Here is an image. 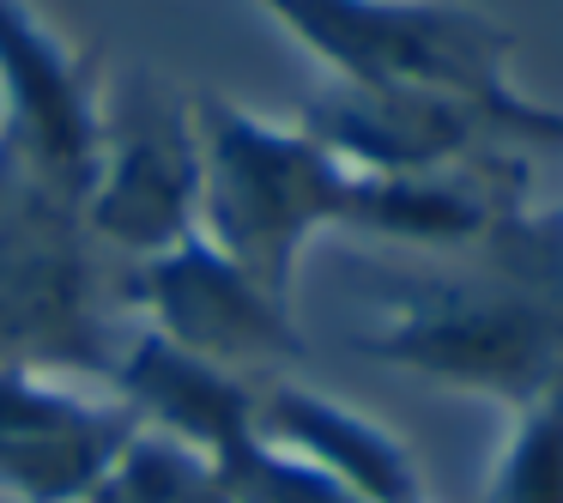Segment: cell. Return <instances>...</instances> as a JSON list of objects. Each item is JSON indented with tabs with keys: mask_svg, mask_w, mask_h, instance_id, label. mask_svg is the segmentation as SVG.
Segmentation results:
<instances>
[{
	"mask_svg": "<svg viewBox=\"0 0 563 503\" xmlns=\"http://www.w3.org/2000/svg\"><path fill=\"white\" fill-rule=\"evenodd\" d=\"M357 352L418 382L521 406L563 376V207H515L442 273H406Z\"/></svg>",
	"mask_w": 563,
	"mask_h": 503,
	"instance_id": "cell-1",
	"label": "cell"
},
{
	"mask_svg": "<svg viewBox=\"0 0 563 503\" xmlns=\"http://www.w3.org/2000/svg\"><path fill=\"white\" fill-rule=\"evenodd\" d=\"M98 164L25 140L0 122V370L110 376L98 237L86 200Z\"/></svg>",
	"mask_w": 563,
	"mask_h": 503,
	"instance_id": "cell-2",
	"label": "cell"
},
{
	"mask_svg": "<svg viewBox=\"0 0 563 503\" xmlns=\"http://www.w3.org/2000/svg\"><path fill=\"white\" fill-rule=\"evenodd\" d=\"M333 86L437 91L497 116L527 152H563V110L515 79V31L466 0H255Z\"/></svg>",
	"mask_w": 563,
	"mask_h": 503,
	"instance_id": "cell-3",
	"label": "cell"
},
{
	"mask_svg": "<svg viewBox=\"0 0 563 503\" xmlns=\"http://www.w3.org/2000/svg\"><path fill=\"white\" fill-rule=\"evenodd\" d=\"M200 128V237L255 285L291 304L297 261L321 231H364L369 176L316 134L279 128L224 91H195Z\"/></svg>",
	"mask_w": 563,
	"mask_h": 503,
	"instance_id": "cell-4",
	"label": "cell"
},
{
	"mask_svg": "<svg viewBox=\"0 0 563 503\" xmlns=\"http://www.w3.org/2000/svg\"><path fill=\"white\" fill-rule=\"evenodd\" d=\"M98 249L128 261L200 237V128L195 91H176L152 67L103 79V146L86 200Z\"/></svg>",
	"mask_w": 563,
	"mask_h": 503,
	"instance_id": "cell-5",
	"label": "cell"
},
{
	"mask_svg": "<svg viewBox=\"0 0 563 503\" xmlns=\"http://www.w3.org/2000/svg\"><path fill=\"white\" fill-rule=\"evenodd\" d=\"M115 297L146 316V333L231 370V376L273 382L285 364L309 358V340L297 328L291 304L273 297L267 285H255L207 237H188L164 255L128 261Z\"/></svg>",
	"mask_w": 563,
	"mask_h": 503,
	"instance_id": "cell-6",
	"label": "cell"
},
{
	"mask_svg": "<svg viewBox=\"0 0 563 503\" xmlns=\"http://www.w3.org/2000/svg\"><path fill=\"white\" fill-rule=\"evenodd\" d=\"M297 128L364 176H466L533 158L497 116L437 91H364L328 79L316 98H303Z\"/></svg>",
	"mask_w": 563,
	"mask_h": 503,
	"instance_id": "cell-7",
	"label": "cell"
},
{
	"mask_svg": "<svg viewBox=\"0 0 563 503\" xmlns=\"http://www.w3.org/2000/svg\"><path fill=\"white\" fill-rule=\"evenodd\" d=\"M134 430L122 401H86L43 370H0V491L19 503H79Z\"/></svg>",
	"mask_w": 563,
	"mask_h": 503,
	"instance_id": "cell-8",
	"label": "cell"
},
{
	"mask_svg": "<svg viewBox=\"0 0 563 503\" xmlns=\"http://www.w3.org/2000/svg\"><path fill=\"white\" fill-rule=\"evenodd\" d=\"M110 382H115V401L140 425L188 442L207 461H219L224 449H236L243 437L261 430L255 418L261 382L231 376V370L207 364V358L183 352V346L158 340V333H134L128 346H115Z\"/></svg>",
	"mask_w": 563,
	"mask_h": 503,
	"instance_id": "cell-9",
	"label": "cell"
},
{
	"mask_svg": "<svg viewBox=\"0 0 563 503\" xmlns=\"http://www.w3.org/2000/svg\"><path fill=\"white\" fill-rule=\"evenodd\" d=\"M255 418H261V437L316 461L321 473H333L364 503H430L418 455L388 425H376L369 413L333 401V394L273 376L255 394Z\"/></svg>",
	"mask_w": 563,
	"mask_h": 503,
	"instance_id": "cell-10",
	"label": "cell"
},
{
	"mask_svg": "<svg viewBox=\"0 0 563 503\" xmlns=\"http://www.w3.org/2000/svg\"><path fill=\"white\" fill-rule=\"evenodd\" d=\"M79 503H231V497H224L219 467L200 449L164 437V430H134Z\"/></svg>",
	"mask_w": 563,
	"mask_h": 503,
	"instance_id": "cell-11",
	"label": "cell"
},
{
	"mask_svg": "<svg viewBox=\"0 0 563 503\" xmlns=\"http://www.w3.org/2000/svg\"><path fill=\"white\" fill-rule=\"evenodd\" d=\"M478 503H563V376L509 406V430Z\"/></svg>",
	"mask_w": 563,
	"mask_h": 503,
	"instance_id": "cell-12",
	"label": "cell"
},
{
	"mask_svg": "<svg viewBox=\"0 0 563 503\" xmlns=\"http://www.w3.org/2000/svg\"><path fill=\"white\" fill-rule=\"evenodd\" d=\"M224 497L231 503H364L357 491H345L333 473H321L316 461L279 449L273 437H243L236 449H224L219 461Z\"/></svg>",
	"mask_w": 563,
	"mask_h": 503,
	"instance_id": "cell-13",
	"label": "cell"
}]
</instances>
